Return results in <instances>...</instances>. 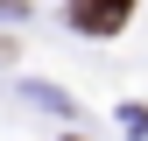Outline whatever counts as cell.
Returning <instances> with one entry per match:
<instances>
[{
  "label": "cell",
  "instance_id": "1",
  "mask_svg": "<svg viewBox=\"0 0 148 141\" xmlns=\"http://www.w3.org/2000/svg\"><path fill=\"white\" fill-rule=\"evenodd\" d=\"M71 21L85 35H113V28L134 21V0H71Z\"/></svg>",
  "mask_w": 148,
  "mask_h": 141
},
{
  "label": "cell",
  "instance_id": "2",
  "mask_svg": "<svg viewBox=\"0 0 148 141\" xmlns=\"http://www.w3.org/2000/svg\"><path fill=\"white\" fill-rule=\"evenodd\" d=\"M71 141H78V134H71Z\"/></svg>",
  "mask_w": 148,
  "mask_h": 141
}]
</instances>
